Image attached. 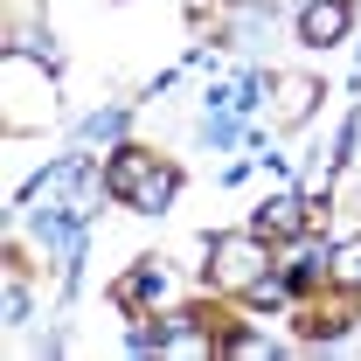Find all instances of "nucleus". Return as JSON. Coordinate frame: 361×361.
I'll list each match as a JSON object with an SVG mask.
<instances>
[{"label":"nucleus","mask_w":361,"mask_h":361,"mask_svg":"<svg viewBox=\"0 0 361 361\" xmlns=\"http://www.w3.org/2000/svg\"><path fill=\"white\" fill-rule=\"evenodd\" d=\"M104 188H111L118 202H133V209H160V202H167V195L180 188V174H174V167H160L153 153L126 146V153L104 167Z\"/></svg>","instance_id":"nucleus-1"},{"label":"nucleus","mask_w":361,"mask_h":361,"mask_svg":"<svg viewBox=\"0 0 361 361\" xmlns=\"http://www.w3.org/2000/svg\"><path fill=\"white\" fill-rule=\"evenodd\" d=\"M209 257H216V278H223V285H257V278H264V236H257V229H250V236H216Z\"/></svg>","instance_id":"nucleus-2"},{"label":"nucleus","mask_w":361,"mask_h":361,"mask_svg":"<svg viewBox=\"0 0 361 361\" xmlns=\"http://www.w3.org/2000/svg\"><path fill=\"white\" fill-rule=\"evenodd\" d=\"M299 35H306L313 49L341 42V35H348V0H313V7L299 14Z\"/></svg>","instance_id":"nucleus-3"},{"label":"nucleus","mask_w":361,"mask_h":361,"mask_svg":"<svg viewBox=\"0 0 361 361\" xmlns=\"http://www.w3.org/2000/svg\"><path fill=\"white\" fill-rule=\"evenodd\" d=\"M257 236H264V243H278V236H299V229H306V202H271V209H257Z\"/></svg>","instance_id":"nucleus-4"},{"label":"nucleus","mask_w":361,"mask_h":361,"mask_svg":"<svg viewBox=\"0 0 361 361\" xmlns=\"http://www.w3.org/2000/svg\"><path fill=\"white\" fill-rule=\"evenodd\" d=\"M313 97H319L313 77H278V126H299L313 111Z\"/></svg>","instance_id":"nucleus-5"},{"label":"nucleus","mask_w":361,"mask_h":361,"mask_svg":"<svg viewBox=\"0 0 361 361\" xmlns=\"http://www.w3.org/2000/svg\"><path fill=\"white\" fill-rule=\"evenodd\" d=\"M153 292H160V271H153V264H139L133 278H126V285H118V306H146V299H153Z\"/></svg>","instance_id":"nucleus-6"},{"label":"nucleus","mask_w":361,"mask_h":361,"mask_svg":"<svg viewBox=\"0 0 361 361\" xmlns=\"http://www.w3.org/2000/svg\"><path fill=\"white\" fill-rule=\"evenodd\" d=\"M334 278H341V285H361V236H348V243L334 250Z\"/></svg>","instance_id":"nucleus-7"},{"label":"nucleus","mask_w":361,"mask_h":361,"mask_svg":"<svg viewBox=\"0 0 361 361\" xmlns=\"http://www.w3.org/2000/svg\"><path fill=\"white\" fill-rule=\"evenodd\" d=\"M223 355H264V341H257V334H229Z\"/></svg>","instance_id":"nucleus-8"}]
</instances>
